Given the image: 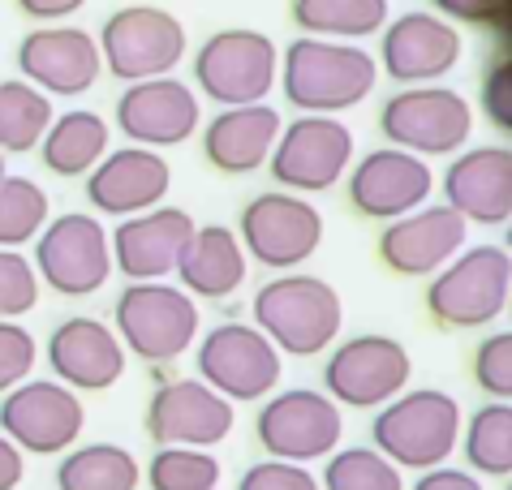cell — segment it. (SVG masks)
<instances>
[{"label": "cell", "mask_w": 512, "mask_h": 490, "mask_svg": "<svg viewBox=\"0 0 512 490\" xmlns=\"http://www.w3.org/2000/svg\"><path fill=\"white\" fill-rule=\"evenodd\" d=\"M375 78H379L375 56L362 52L358 43L302 35L280 56L284 99L293 108H302L306 117H332V112L362 104L375 91Z\"/></svg>", "instance_id": "6da1fadb"}, {"label": "cell", "mask_w": 512, "mask_h": 490, "mask_svg": "<svg viewBox=\"0 0 512 490\" xmlns=\"http://www.w3.org/2000/svg\"><path fill=\"white\" fill-rule=\"evenodd\" d=\"M340 323H345L340 293L306 271L276 276L254 293V327L276 344V353L319 357L340 336Z\"/></svg>", "instance_id": "7a4b0ae2"}, {"label": "cell", "mask_w": 512, "mask_h": 490, "mask_svg": "<svg viewBox=\"0 0 512 490\" xmlns=\"http://www.w3.org/2000/svg\"><path fill=\"white\" fill-rule=\"evenodd\" d=\"M375 452L388 456L396 469H435L452 460L461 443V405L439 387L401 392L379 405L371 422Z\"/></svg>", "instance_id": "3957f363"}, {"label": "cell", "mask_w": 512, "mask_h": 490, "mask_svg": "<svg viewBox=\"0 0 512 490\" xmlns=\"http://www.w3.org/2000/svg\"><path fill=\"white\" fill-rule=\"evenodd\" d=\"M512 297V258L504 245H474L461 250L448 267L435 271L426 288V314L439 327L469 331L487 327L508 310Z\"/></svg>", "instance_id": "277c9868"}, {"label": "cell", "mask_w": 512, "mask_h": 490, "mask_svg": "<svg viewBox=\"0 0 512 490\" xmlns=\"http://www.w3.org/2000/svg\"><path fill=\"white\" fill-rule=\"evenodd\" d=\"M198 336V306L186 288L164 280L130 284L117 297V340L147 366L177 362Z\"/></svg>", "instance_id": "5b68a950"}, {"label": "cell", "mask_w": 512, "mask_h": 490, "mask_svg": "<svg viewBox=\"0 0 512 490\" xmlns=\"http://www.w3.org/2000/svg\"><path fill=\"white\" fill-rule=\"evenodd\" d=\"M95 48H99V65L121 82L164 78L186 61V26L168 9L125 5L108 13Z\"/></svg>", "instance_id": "8992f818"}, {"label": "cell", "mask_w": 512, "mask_h": 490, "mask_svg": "<svg viewBox=\"0 0 512 490\" xmlns=\"http://www.w3.org/2000/svg\"><path fill=\"white\" fill-rule=\"evenodd\" d=\"M379 129L388 147L409 155H452L474 134V108L452 86H405L379 112Z\"/></svg>", "instance_id": "52a82bcc"}, {"label": "cell", "mask_w": 512, "mask_h": 490, "mask_svg": "<svg viewBox=\"0 0 512 490\" xmlns=\"http://www.w3.org/2000/svg\"><path fill=\"white\" fill-rule=\"evenodd\" d=\"M280 52L263 31H216L194 52V82L224 108L263 104L276 86Z\"/></svg>", "instance_id": "ba28073f"}, {"label": "cell", "mask_w": 512, "mask_h": 490, "mask_svg": "<svg viewBox=\"0 0 512 490\" xmlns=\"http://www.w3.org/2000/svg\"><path fill=\"white\" fill-rule=\"evenodd\" d=\"M241 250L267 271H293L323 245V215L302 194L272 190L241 207Z\"/></svg>", "instance_id": "9c48e42d"}, {"label": "cell", "mask_w": 512, "mask_h": 490, "mask_svg": "<svg viewBox=\"0 0 512 490\" xmlns=\"http://www.w3.org/2000/svg\"><path fill=\"white\" fill-rule=\"evenodd\" d=\"M35 276L61 297H91L112 276L108 233L95 215L69 211L39 228L35 237Z\"/></svg>", "instance_id": "30bf717a"}, {"label": "cell", "mask_w": 512, "mask_h": 490, "mask_svg": "<svg viewBox=\"0 0 512 490\" xmlns=\"http://www.w3.org/2000/svg\"><path fill=\"white\" fill-rule=\"evenodd\" d=\"M82 426H87V409L65 383L26 379L0 400V435L22 456H61L78 443Z\"/></svg>", "instance_id": "8fae6325"}, {"label": "cell", "mask_w": 512, "mask_h": 490, "mask_svg": "<svg viewBox=\"0 0 512 490\" xmlns=\"http://www.w3.org/2000/svg\"><path fill=\"white\" fill-rule=\"evenodd\" d=\"M414 362H409V349L392 336H353L340 349L327 357L323 366V387L332 405H349V409H379L388 405L392 396L405 392Z\"/></svg>", "instance_id": "7c38bea8"}, {"label": "cell", "mask_w": 512, "mask_h": 490, "mask_svg": "<svg viewBox=\"0 0 512 490\" xmlns=\"http://www.w3.org/2000/svg\"><path fill=\"white\" fill-rule=\"evenodd\" d=\"M340 409L323 392L310 387H289L276 392L254 417V439L272 460L306 465V460H327L340 443Z\"/></svg>", "instance_id": "4fadbf2b"}, {"label": "cell", "mask_w": 512, "mask_h": 490, "mask_svg": "<svg viewBox=\"0 0 512 490\" xmlns=\"http://www.w3.org/2000/svg\"><path fill=\"white\" fill-rule=\"evenodd\" d=\"M198 379L224 400H263L280 383L276 344L250 323H220L198 344Z\"/></svg>", "instance_id": "5bb4252c"}, {"label": "cell", "mask_w": 512, "mask_h": 490, "mask_svg": "<svg viewBox=\"0 0 512 490\" xmlns=\"http://www.w3.org/2000/svg\"><path fill=\"white\" fill-rule=\"evenodd\" d=\"M353 164V129L336 117H302L280 129L267 168L289 194H319L345 177Z\"/></svg>", "instance_id": "9a60e30c"}, {"label": "cell", "mask_w": 512, "mask_h": 490, "mask_svg": "<svg viewBox=\"0 0 512 490\" xmlns=\"http://www.w3.org/2000/svg\"><path fill=\"white\" fill-rule=\"evenodd\" d=\"M233 430V405L203 379H173L151 396L147 435L155 448H216Z\"/></svg>", "instance_id": "2e32d148"}, {"label": "cell", "mask_w": 512, "mask_h": 490, "mask_svg": "<svg viewBox=\"0 0 512 490\" xmlns=\"http://www.w3.org/2000/svg\"><path fill=\"white\" fill-rule=\"evenodd\" d=\"M435 177L426 160L409 155L401 147H379L371 155H362L358 168L349 177V207L362 220H401V215L418 211L431 203Z\"/></svg>", "instance_id": "e0dca14e"}, {"label": "cell", "mask_w": 512, "mask_h": 490, "mask_svg": "<svg viewBox=\"0 0 512 490\" xmlns=\"http://www.w3.org/2000/svg\"><path fill=\"white\" fill-rule=\"evenodd\" d=\"M461 31L439 13H401L392 26H383V74L401 86H431L448 69L461 65Z\"/></svg>", "instance_id": "ac0fdd59"}, {"label": "cell", "mask_w": 512, "mask_h": 490, "mask_svg": "<svg viewBox=\"0 0 512 490\" xmlns=\"http://www.w3.org/2000/svg\"><path fill=\"white\" fill-rule=\"evenodd\" d=\"M194 228H198L194 215L181 207H151L142 215H130V220H121L117 233L108 237L112 263H117V271L130 284L164 280L177 271Z\"/></svg>", "instance_id": "d6986e66"}, {"label": "cell", "mask_w": 512, "mask_h": 490, "mask_svg": "<svg viewBox=\"0 0 512 490\" xmlns=\"http://www.w3.org/2000/svg\"><path fill=\"white\" fill-rule=\"evenodd\" d=\"M465 220L448 203H426L418 211L388 220L379 233V263L396 276H435L465 245Z\"/></svg>", "instance_id": "ffe728a7"}, {"label": "cell", "mask_w": 512, "mask_h": 490, "mask_svg": "<svg viewBox=\"0 0 512 490\" xmlns=\"http://www.w3.org/2000/svg\"><path fill=\"white\" fill-rule=\"evenodd\" d=\"M198 95L181 78H147L130 82L117 99V129L134 147H177L198 129Z\"/></svg>", "instance_id": "44dd1931"}, {"label": "cell", "mask_w": 512, "mask_h": 490, "mask_svg": "<svg viewBox=\"0 0 512 490\" xmlns=\"http://www.w3.org/2000/svg\"><path fill=\"white\" fill-rule=\"evenodd\" d=\"M22 82H31L44 95H82L99 78V48L78 26H44L22 35L18 43Z\"/></svg>", "instance_id": "7402d4cb"}, {"label": "cell", "mask_w": 512, "mask_h": 490, "mask_svg": "<svg viewBox=\"0 0 512 490\" xmlns=\"http://www.w3.org/2000/svg\"><path fill=\"white\" fill-rule=\"evenodd\" d=\"M168 185H173V168L164 164L160 151L151 147H121L108 151L91 172H87V198L95 211L104 215H142L164 203Z\"/></svg>", "instance_id": "603a6c76"}, {"label": "cell", "mask_w": 512, "mask_h": 490, "mask_svg": "<svg viewBox=\"0 0 512 490\" xmlns=\"http://www.w3.org/2000/svg\"><path fill=\"white\" fill-rule=\"evenodd\" d=\"M48 366L69 392H108L125 374L117 331L99 319H65L48 340Z\"/></svg>", "instance_id": "cb8c5ba5"}, {"label": "cell", "mask_w": 512, "mask_h": 490, "mask_svg": "<svg viewBox=\"0 0 512 490\" xmlns=\"http://www.w3.org/2000/svg\"><path fill=\"white\" fill-rule=\"evenodd\" d=\"M448 207L469 224H508L512 215V151L508 147H474L461 151L444 172Z\"/></svg>", "instance_id": "d4e9b609"}, {"label": "cell", "mask_w": 512, "mask_h": 490, "mask_svg": "<svg viewBox=\"0 0 512 490\" xmlns=\"http://www.w3.org/2000/svg\"><path fill=\"white\" fill-rule=\"evenodd\" d=\"M280 112L272 104H241L224 108L207 121L203 155L207 164L224 172V177H246V172L263 168L280 138Z\"/></svg>", "instance_id": "484cf974"}, {"label": "cell", "mask_w": 512, "mask_h": 490, "mask_svg": "<svg viewBox=\"0 0 512 490\" xmlns=\"http://www.w3.org/2000/svg\"><path fill=\"white\" fill-rule=\"evenodd\" d=\"M177 276L190 297H207V301L233 297L246 284V250H241L237 233H229L224 224L194 228L186 254L177 263Z\"/></svg>", "instance_id": "4316f807"}, {"label": "cell", "mask_w": 512, "mask_h": 490, "mask_svg": "<svg viewBox=\"0 0 512 490\" xmlns=\"http://www.w3.org/2000/svg\"><path fill=\"white\" fill-rule=\"evenodd\" d=\"M39 155H44V168L56 172V177H82L108 155V121L87 108L52 117L44 142H39Z\"/></svg>", "instance_id": "83f0119b"}, {"label": "cell", "mask_w": 512, "mask_h": 490, "mask_svg": "<svg viewBox=\"0 0 512 490\" xmlns=\"http://www.w3.org/2000/svg\"><path fill=\"white\" fill-rule=\"evenodd\" d=\"M289 18L310 39H366L388 26V0H293Z\"/></svg>", "instance_id": "f1b7e54d"}, {"label": "cell", "mask_w": 512, "mask_h": 490, "mask_svg": "<svg viewBox=\"0 0 512 490\" xmlns=\"http://www.w3.org/2000/svg\"><path fill=\"white\" fill-rule=\"evenodd\" d=\"M142 469L117 443H82L56 465V490H138Z\"/></svg>", "instance_id": "f546056e"}, {"label": "cell", "mask_w": 512, "mask_h": 490, "mask_svg": "<svg viewBox=\"0 0 512 490\" xmlns=\"http://www.w3.org/2000/svg\"><path fill=\"white\" fill-rule=\"evenodd\" d=\"M52 125V99L31 82L9 78L0 82V155H26L44 142Z\"/></svg>", "instance_id": "4dcf8cb0"}, {"label": "cell", "mask_w": 512, "mask_h": 490, "mask_svg": "<svg viewBox=\"0 0 512 490\" xmlns=\"http://www.w3.org/2000/svg\"><path fill=\"white\" fill-rule=\"evenodd\" d=\"M465 460L474 473L508 478L512 473V409L508 400L482 405L465 426Z\"/></svg>", "instance_id": "1f68e13d"}, {"label": "cell", "mask_w": 512, "mask_h": 490, "mask_svg": "<svg viewBox=\"0 0 512 490\" xmlns=\"http://www.w3.org/2000/svg\"><path fill=\"white\" fill-rule=\"evenodd\" d=\"M48 224V194L31 177H0V250L35 241Z\"/></svg>", "instance_id": "d6a6232c"}, {"label": "cell", "mask_w": 512, "mask_h": 490, "mask_svg": "<svg viewBox=\"0 0 512 490\" xmlns=\"http://www.w3.org/2000/svg\"><path fill=\"white\" fill-rule=\"evenodd\" d=\"M323 490H405L401 469L375 448H345L332 452L323 465Z\"/></svg>", "instance_id": "836d02e7"}, {"label": "cell", "mask_w": 512, "mask_h": 490, "mask_svg": "<svg viewBox=\"0 0 512 490\" xmlns=\"http://www.w3.org/2000/svg\"><path fill=\"white\" fill-rule=\"evenodd\" d=\"M147 482L151 490H220V460L203 448H160Z\"/></svg>", "instance_id": "e575fe53"}, {"label": "cell", "mask_w": 512, "mask_h": 490, "mask_svg": "<svg viewBox=\"0 0 512 490\" xmlns=\"http://www.w3.org/2000/svg\"><path fill=\"white\" fill-rule=\"evenodd\" d=\"M39 301V276L31 258L18 250H0V319H22Z\"/></svg>", "instance_id": "d590c367"}, {"label": "cell", "mask_w": 512, "mask_h": 490, "mask_svg": "<svg viewBox=\"0 0 512 490\" xmlns=\"http://www.w3.org/2000/svg\"><path fill=\"white\" fill-rule=\"evenodd\" d=\"M474 383L491 400L512 396V336L508 331H495V336H487L474 349Z\"/></svg>", "instance_id": "8d00e7d4"}, {"label": "cell", "mask_w": 512, "mask_h": 490, "mask_svg": "<svg viewBox=\"0 0 512 490\" xmlns=\"http://www.w3.org/2000/svg\"><path fill=\"white\" fill-rule=\"evenodd\" d=\"M35 357H39V349H35L31 331L13 319H0V396L31 379Z\"/></svg>", "instance_id": "74e56055"}, {"label": "cell", "mask_w": 512, "mask_h": 490, "mask_svg": "<svg viewBox=\"0 0 512 490\" xmlns=\"http://www.w3.org/2000/svg\"><path fill=\"white\" fill-rule=\"evenodd\" d=\"M237 490H323L319 478L306 465H289V460H259L241 473Z\"/></svg>", "instance_id": "f35d334b"}, {"label": "cell", "mask_w": 512, "mask_h": 490, "mask_svg": "<svg viewBox=\"0 0 512 490\" xmlns=\"http://www.w3.org/2000/svg\"><path fill=\"white\" fill-rule=\"evenodd\" d=\"M439 18L465 22V26H487V31H504L512 0H431Z\"/></svg>", "instance_id": "ab89813d"}, {"label": "cell", "mask_w": 512, "mask_h": 490, "mask_svg": "<svg viewBox=\"0 0 512 490\" xmlns=\"http://www.w3.org/2000/svg\"><path fill=\"white\" fill-rule=\"evenodd\" d=\"M482 112L491 117L495 129H512V69L508 61H495L482 78Z\"/></svg>", "instance_id": "60d3db41"}, {"label": "cell", "mask_w": 512, "mask_h": 490, "mask_svg": "<svg viewBox=\"0 0 512 490\" xmlns=\"http://www.w3.org/2000/svg\"><path fill=\"white\" fill-rule=\"evenodd\" d=\"M414 490H482V482L469 469H452V465H435L426 469L414 482Z\"/></svg>", "instance_id": "b9f144b4"}, {"label": "cell", "mask_w": 512, "mask_h": 490, "mask_svg": "<svg viewBox=\"0 0 512 490\" xmlns=\"http://www.w3.org/2000/svg\"><path fill=\"white\" fill-rule=\"evenodd\" d=\"M87 5V0H18V9L35 22H61V18H74V13Z\"/></svg>", "instance_id": "7bdbcfd3"}, {"label": "cell", "mask_w": 512, "mask_h": 490, "mask_svg": "<svg viewBox=\"0 0 512 490\" xmlns=\"http://www.w3.org/2000/svg\"><path fill=\"white\" fill-rule=\"evenodd\" d=\"M22 473H26V456L0 435V490H18Z\"/></svg>", "instance_id": "ee69618b"}, {"label": "cell", "mask_w": 512, "mask_h": 490, "mask_svg": "<svg viewBox=\"0 0 512 490\" xmlns=\"http://www.w3.org/2000/svg\"><path fill=\"white\" fill-rule=\"evenodd\" d=\"M0 177H5V155H0Z\"/></svg>", "instance_id": "f6af8a7d"}]
</instances>
